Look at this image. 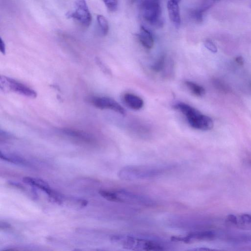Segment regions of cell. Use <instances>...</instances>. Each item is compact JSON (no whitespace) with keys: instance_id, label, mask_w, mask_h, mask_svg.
Segmentation results:
<instances>
[{"instance_id":"cell-1","label":"cell","mask_w":251,"mask_h":251,"mask_svg":"<svg viewBox=\"0 0 251 251\" xmlns=\"http://www.w3.org/2000/svg\"><path fill=\"white\" fill-rule=\"evenodd\" d=\"M175 168L171 164L128 165L119 171L118 176L126 181L146 180L162 176Z\"/></svg>"},{"instance_id":"cell-2","label":"cell","mask_w":251,"mask_h":251,"mask_svg":"<svg viewBox=\"0 0 251 251\" xmlns=\"http://www.w3.org/2000/svg\"><path fill=\"white\" fill-rule=\"evenodd\" d=\"M111 241L123 248L132 251H164L168 245L162 240L153 237L128 234H115Z\"/></svg>"},{"instance_id":"cell-3","label":"cell","mask_w":251,"mask_h":251,"mask_svg":"<svg viewBox=\"0 0 251 251\" xmlns=\"http://www.w3.org/2000/svg\"><path fill=\"white\" fill-rule=\"evenodd\" d=\"M99 194L105 199L120 203L153 207L156 203L151 198L124 189L100 190Z\"/></svg>"},{"instance_id":"cell-4","label":"cell","mask_w":251,"mask_h":251,"mask_svg":"<svg viewBox=\"0 0 251 251\" xmlns=\"http://www.w3.org/2000/svg\"><path fill=\"white\" fill-rule=\"evenodd\" d=\"M174 107L185 115L189 124L192 127L202 130H208L212 128L213 122L212 119L190 105L181 102L176 104Z\"/></svg>"},{"instance_id":"cell-5","label":"cell","mask_w":251,"mask_h":251,"mask_svg":"<svg viewBox=\"0 0 251 251\" xmlns=\"http://www.w3.org/2000/svg\"><path fill=\"white\" fill-rule=\"evenodd\" d=\"M141 12L144 19L150 24L162 26V19L160 0H142Z\"/></svg>"},{"instance_id":"cell-6","label":"cell","mask_w":251,"mask_h":251,"mask_svg":"<svg viewBox=\"0 0 251 251\" xmlns=\"http://www.w3.org/2000/svg\"><path fill=\"white\" fill-rule=\"evenodd\" d=\"M0 88L4 92H14L30 98H35L37 96L36 91L31 88L5 76L0 77Z\"/></svg>"},{"instance_id":"cell-7","label":"cell","mask_w":251,"mask_h":251,"mask_svg":"<svg viewBox=\"0 0 251 251\" xmlns=\"http://www.w3.org/2000/svg\"><path fill=\"white\" fill-rule=\"evenodd\" d=\"M74 6V10L68 12L66 17L76 20L85 27L89 26L92 17L85 0H75Z\"/></svg>"},{"instance_id":"cell-8","label":"cell","mask_w":251,"mask_h":251,"mask_svg":"<svg viewBox=\"0 0 251 251\" xmlns=\"http://www.w3.org/2000/svg\"><path fill=\"white\" fill-rule=\"evenodd\" d=\"M216 233L213 230L198 229L190 232L182 236L173 238L172 240L185 243H194L199 241H211L216 237Z\"/></svg>"},{"instance_id":"cell-9","label":"cell","mask_w":251,"mask_h":251,"mask_svg":"<svg viewBox=\"0 0 251 251\" xmlns=\"http://www.w3.org/2000/svg\"><path fill=\"white\" fill-rule=\"evenodd\" d=\"M88 100L97 108L101 109H108L123 115L126 114L125 109L117 101L111 98L94 96L89 98Z\"/></svg>"},{"instance_id":"cell-10","label":"cell","mask_w":251,"mask_h":251,"mask_svg":"<svg viewBox=\"0 0 251 251\" xmlns=\"http://www.w3.org/2000/svg\"><path fill=\"white\" fill-rule=\"evenodd\" d=\"M226 222L228 225L239 228L251 230V215L250 214H230L226 217Z\"/></svg>"},{"instance_id":"cell-11","label":"cell","mask_w":251,"mask_h":251,"mask_svg":"<svg viewBox=\"0 0 251 251\" xmlns=\"http://www.w3.org/2000/svg\"><path fill=\"white\" fill-rule=\"evenodd\" d=\"M178 3L172 0H169L167 3L169 18L176 27H179L181 23V18Z\"/></svg>"},{"instance_id":"cell-12","label":"cell","mask_w":251,"mask_h":251,"mask_svg":"<svg viewBox=\"0 0 251 251\" xmlns=\"http://www.w3.org/2000/svg\"><path fill=\"white\" fill-rule=\"evenodd\" d=\"M138 39L145 48L151 49L154 45V39L151 32L144 25H142L137 34Z\"/></svg>"},{"instance_id":"cell-13","label":"cell","mask_w":251,"mask_h":251,"mask_svg":"<svg viewBox=\"0 0 251 251\" xmlns=\"http://www.w3.org/2000/svg\"><path fill=\"white\" fill-rule=\"evenodd\" d=\"M23 181L25 183L35 186L44 191L49 197L51 196L55 191L52 190L48 184L44 180L30 177H25Z\"/></svg>"},{"instance_id":"cell-14","label":"cell","mask_w":251,"mask_h":251,"mask_svg":"<svg viewBox=\"0 0 251 251\" xmlns=\"http://www.w3.org/2000/svg\"><path fill=\"white\" fill-rule=\"evenodd\" d=\"M125 103L134 110L140 109L144 105L143 100L139 97L130 93H126L124 96Z\"/></svg>"},{"instance_id":"cell-15","label":"cell","mask_w":251,"mask_h":251,"mask_svg":"<svg viewBox=\"0 0 251 251\" xmlns=\"http://www.w3.org/2000/svg\"><path fill=\"white\" fill-rule=\"evenodd\" d=\"M62 131L66 135L85 142H91L93 141L91 135L82 131L70 128H65Z\"/></svg>"},{"instance_id":"cell-16","label":"cell","mask_w":251,"mask_h":251,"mask_svg":"<svg viewBox=\"0 0 251 251\" xmlns=\"http://www.w3.org/2000/svg\"><path fill=\"white\" fill-rule=\"evenodd\" d=\"M185 84L188 89L195 95L202 96L205 94L204 88L201 85L190 81H186Z\"/></svg>"},{"instance_id":"cell-17","label":"cell","mask_w":251,"mask_h":251,"mask_svg":"<svg viewBox=\"0 0 251 251\" xmlns=\"http://www.w3.org/2000/svg\"><path fill=\"white\" fill-rule=\"evenodd\" d=\"M0 157L1 159L14 164L22 165H25L27 164L26 161L19 156H17L15 155H7L3 154L1 151H0Z\"/></svg>"},{"instance_id":"cell-18","label":"cell","mask_w":251,"mask_h":251,"mask_svg":"<svg viewBox=\"0 0 251 251\" xmlns=\"http://www.w3.org/2000/svg\"><path fill=\"white\" fill-rule=\"evenodd\" d=\"M97 20L102 34L103 35H107L109 30V25L105 17L102 15H98Z\"/></svg>"},{"instance_id":"cell-19","label":"cell","mask_w":251,"mask_h":251,"mask_svg":"<svg viewBox=\"0 0 251 251\" xmlns=\"http://www.w3.org/2000/svg\"><path fill=\"white\" fill-rule=\"evenodd\" d=\"M220 1V0H203L197 9L200 12L203 14L204 12Z\"/></svg>"},{"instance_id":"cell-20","label":"cell","mask_w":251,"mask_h":251,"mask_svg":"<svg viewBox=\"0 0 251 251\" xmlns=\"http://www.w3.org/2000/svg\"><path fill=\"white\" fill-rule=\"evenodd\" d=\"M165 57L162 55L151 67L152 70L155 72H159L162 71L165 65Z\"/></svg>"},{"instance_id":"cell-21","label":"cell","mask_w":251,"mask_h":251,"mask_svg":"<svg viewBox=\"0 0 251 251\" xmlns=\"http://www.w3.org/2000/svg\"><path fill=\"white\" fill-rule=\"evenodd\" d=\"M190 16L193 20L197 23H201L203 21V14L198 9L192 10L190 12Z\"/></svg>"},{"instance_id":"cell-22","label":"cell","mask_w":251,"mask_h":251,"mask_svg":"<svg viewBox=\"0 0 251 251\" xmlns=\"http://www.w3.org/2000/svg\"><path fill=\"white\" fill-rule=\"evenodd\" d=\"M107 8L111 12L115 11L118 7V0H102Z\"/></svg>"},{"instance_id":"cell-23","label":"cell","mask_w":251,"mask_h":251,"mask_svg":"<svg viewBox=\"0 0 251 251\" xmlns=\"http://www.w3.org/2000/svg\"><path fill=\"white\" fill-rule=\"evenodd\" d=\"M204 45L210 51L216 53L217 51V48L215 44L210 39H206L204 42Z\"/></svg>"},{"instance_id":"cell-24","label":"cell","mask_w":251,"mask_h":251,"mask_svg":"<svg viewBox=\"0 0 251 251\" xmlns=\"http://www.w3.org/2000/svg\"><path fill=\"white\" fill-rule=\"evenodd\" d=\"M213 85L217 89H219L220 91L225 92L228 91V88L224 83L220 81V80L217 79H214L213 80Z\"/></svg>"},{"instance_id":"cell-25","label":"cell","mask_w":251,"mask_h":251,"mask_svg":"<svg viewBox=\"0 0 251 251\" xmlns=\"http://www.w3.org/2000/svg\"><path fill=\"white\" fill-rule=\"evenodd\" d=\"M0 228L1 230H7L11 228V225L4 222H0Z\"/></svg>"},{"instance_id":"cell-26","label":"cell","mask_w":251,"mask_h":251,"mask_svg":"<svg viewBox=\"0 0 251 251\" xmlns=\"http://www.w3.org/2000/svg\"><path fill=\"white\" fill-rule=\"evenodd\" d=\"M0 52L4 54L5 53V45L4 41L2 40L1 38H0Z\"/></svg>"},{"instance_id":"cell-27","label":"cell","mask_w":251,"mask_h":251,"mask_svg":"<svg viewBox=\"0 0 251 251\" xmlns=\"http://www.w3.org/2000/svg\"><path fill=\"white\" fill-rule=\"evenodd\" d=\"M235 61L240 65L244 64V59L241 56H237L235 58Z\"/></svg>"},{"instance_id":"cell-28","label":"cell","mask_w":251,"mask_h":251,"mask_svg":"<svg viewBox=\"0 0 251 251\" xmlns=\"http://www.w3.org/2000/svg\"><path fill=\"white\" fill-rule=\"evenodd\" d=\"M248 162L249 164H250L251 165V159H249L248 160Z\"/></svg>"},{"instance_id":"cell-29","label":"cell","mask_w":251,"mask_h":251,"mask_svg":"<svg viewBox=\"0 0 251 251\" xmlns=\"http://www.w3.org/2000/svg\"><path fill=\"white\" fill-rule=\"evenodd\" d=\"M172 0L176 2L177 3H178L180 1V0Z\"/></svg>"},{"instance_id":"cell-30","label":"cell","mask_w":251,"mask_h":251,"mask_svg":"<svg viewBox=\"0 0 251 251\" xmlns=\"http://www.w3.org/2000/svg\"><path fill=\"white\" fill-rule=\"evenodd\" d=\"M135 0H131V1L132 2H133L134 1H135Z\"/></svg>"}]
</instances>
